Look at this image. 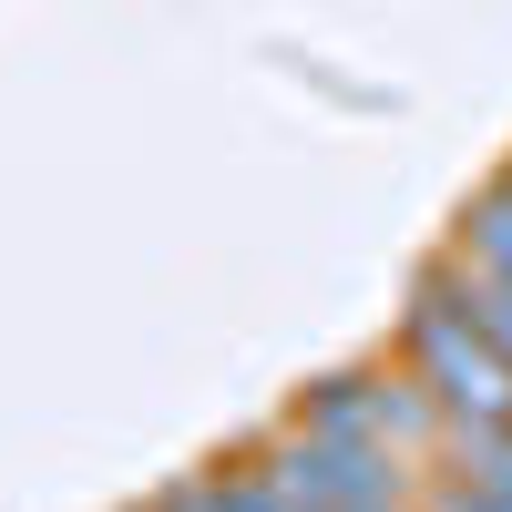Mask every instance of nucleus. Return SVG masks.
<instances>
[{"label": "nucleus", "instance_id": "2", "mask_svg": "<svg viewBox=\"0 0 512 512\" xmlns=\"http://www.w3.org/2000/svg\"><path fill=\"white\" fill-rule=\"evenodd\" d=\"M400 441H318L287 420V441L267 451V472L308 502V512H410V472Z\"/></svg>", "mask_w": 512, "mask_h": 512}, {"label": "nucleus", "instance_id": "1", "mask_svg": "<svg viewBox=\"0 0 512 512\" xmlns=\"http://www.w3.org/2000/svg\"><path fill=\"white\" fill-rule=\"evenodd\" d=\"M410 369L431 379V400L451 410V431L512 420V359L492 349V328L461 308L441 277H420V308H410Z\"/></svg>", "mask_w": 512, "mask_h": 512}]
</instances>
